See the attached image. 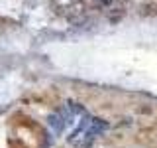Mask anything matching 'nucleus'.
I'll return each instance as SVG.
<instances>
[{
	"label": "nucleus",
	"instance_id": "obj_1",
	"mask_svg": "<svg viewBox=\"0 0 157 148\" xmlns=\"http://www.w3.org/2000/svg\"><path fill=\"white\" fill-rule=\"evenodd\" d=\"M47 125H49V128H53V132H55V134H61L63 132V128H65V118H63L61 115H49V118H47Z\"/></svg>",
	"mask_w": 157,
	"mask_h": 148
}]
</instances>
